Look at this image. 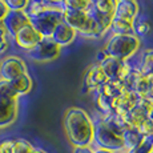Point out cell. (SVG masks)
Returning <instances> with one entry per match:
<instances>
[{
    "label": "cell",
    "instance_id": "1",
    "mask_svg": "<svg viewBox=\"0 0 153 153\" xmlns=\"http://www.w3.org/2000/svg\"><path fill=\"white\" fill-rule=\"evenodd\" d=\"M67 139L72 146H92L93 145V120L87 111L72 107L65 111L63 120Z\"/></svg>",
    "mask_w": 153,
    "mask_h": 153
},
{
    "label": "cell",
    "instance_id": "2",
    "mask_svg": "<svg viewBox=\"0 0 153 153\" xmlns=\"http://www.w3.org/2000/svg\"><path fill=\"white\" fill-rule=\"evenodd\" d=\"M140 45L141 40L136 35H112L102 52L111 57L128 61L140 49Z\"/></svg>",
    "mask_w": 153,
    "mask_h": 153
},
{
    "label": "cell",
    "instance_id": "3",
    "mask_svg": "<svg viewBox=\"0 0 153 153\" xmlns=\"http://www.w3.org/2000/svg\"><path fill=\"white\" fill-rule=\"evenodd\" d=\"M19 114V96L8 81L0 80V129L11 126Z\"/></svg>",
    "mask_w": 153,
    "mask_h": 153
},
{
    "label": "cell",
    "instance_id": "4",
    "mask_svg": "<svg viewBox=\"0 0 153 153\" xmlns=\"http://www.w3.org/2000/svg\"><path fill=\"white\" fill-rule=\"evenodd\" d=\"M63 20L69 25L77 35H81L87 39H101L99 29L88 11H69L63 10Z\"/></svg>",
    "mask_w": 153,
    "mask_h": 153
},
{
    "label": "cell",
    "instance_id": "5",
    "mask_svg": "<svg viewBox=\"0 0 153 153\" xmlns=\"http://www.w3.org/2000/svg\"><path fill=\"white\" fill-rule=\"evenodd\" d=\"M93 145L99 148L109 149L116 153L124 152V143H123V136L111 129L107 125V123L99 117L97 121H93Z\"/></svg>",
    "mask_w": 153,
    "mask_h": 153
},
{
    "label": "cell",
    "instance_id": "6",
    "mask_svg": "<svg viewBox=\"0 0 153 153\" xmlns=\"http://www.w3.org/2000/svg\"><path fill=\"white\" fill-rule=\"evenodd\" d=\"M63 7L47 5L45 10H43L36 16L29 17V23L43 37H51L56 25L63 22Z\"/></svg>",
    "mask_w": 153,
    "mask_h": 153
},
{
    "label": "cell",
    "instance_id": "7",
    "mask_svg": "<svg viewBox=\"0 0 153 153\" xmlns=\"http://www.w3.org/2000/svg\"><path fill=\"white\" fill-rule=\"evenodd\" d=\"M61 55V48L51 37H43L32 49L27 51V56L37 63H51Z\"/></svg>",
    "mask_w": 153,
    "mask_h": 153
},
{
    "label": "cell",
    "instance_id": "8",
    "mask_svg": "<svg viewBox=\"0 0 153 153\" xmlns=\"http://www.w3.org/2000/svg\"><path fill=\"white\" fill-rule=\"evenodd\" d=\"M97 63L100 68L102 69L107 80H121L123 76L128 72V69L131 68V65L128 64V61H121L119 59L107 56L104 52H100Z\"/></svg>",
    "mask_w": 153,
    "mask_h": 153
},
{
    "label": "cell",
    "instance_id": "9",
    "mask_svg": "<svg viewBox=\"0 0 153 153\" xmlns=\"http://www.w3.org/2000/svg\"><path fill=\"white\" fill-rule=\"evenodd\" d=\"M24 73H28L27 65L19 56H7L0 61V80L12 81Z\"/></svg>",
    "mask_w": 153,
    "mask_h": 153
},
{
    "label": "cell",
    "instance_id": "10",
    "mask_svg": "<svg viewBox=\"0 0 153 153\" xmlns=\"http://www.w3.org/2000/svg\"><path fill=\"white\" fill-rule=\"evenodd\" d=\"M12 39H13L15 44H16L19 48L24 49V51L27 52V51H29V49L33 48V47L43 39V36L33 27H32L31 23H29V24L20 28Z\"/></svg>",
    "mask_w": 153,
    "mask_h": 153
},
{
    "label": "cell",
    "instance_id": "11",
    "mask_svg": "<svg viewBox=\"0 0 153 153\" xmlns=\"http://www.w3.org/2000/svg\"><path fill=\"white\" fill-rule=\"evenodd\" d=\"M107 81L108 80H107V77H105L102 69L100 68L99 63H96L85 71L81 92L89 93V92H93V91H97L99 88L101 87V85H104Z\"/></svg>",
    "mask_w": 153,
    "mask_h": 153
},
{
    "label": "cell",
    "instance_id": "12",
    "mask_svg": "<svg viewBox=\"0 0 153 153\" xmlns=\"http://www.w3.org/2000/svg\"><path fill=\"white\" fill-rule=\"evenodd\" d=\"M152 101L146 99H140V101L137 102V105L131 109L126 114L123 116L126 126H132V128H137L144 120L148 117L149 111L152 109Z\"/></svg>",
    "mask_w": 153,
    "mask_h": 153
},
{
    "label": "cell",
    "instance_id": "13",
    "mask_svg": "<svg viewBox=\"0 0 153 153\" xmlns=\"http://www.w3.org/2000/svg\"><path fill=\"white\" fill-rule=\"evenodd\" d=\"M3 23L10 37H13L20 28L29 24V16L25 11H8V13L3 19Z\"/></svg>",
    "mask_w": 153,
    "mask_h": 153
},
{
    "label": "cell",
    "instance_id": "14",
    "mask_svg": "<svg viewBox=\"0 0 153 153\" xmlns=\"http://www.w3.org/2000/svg\"><path fill=\"white\" fill-rule=\"evenodd\" d=\"M76 36H77V33L75 32V29H72L63 20L61 23H59V24L56 25V28L53 29V32H52V35H51V39L53 40L60 48H63V47H68L69 44H72L75 42Z\"/></svg>",
    "mask_w": 153,
    "mask_h": 153
},
{
    "label": "cell",
    "instance_id": "15",
    "mask_svg": "<svg viewBox=\"0 0 153 153\" xmlns=\"http://www.w3.org/2000/svg\"><path fill=\"white\" fill-rule=\"evenodd\" d=\"M139 16V4L137 1H117L113 12V19L124 20L132 23Z\"/></svg>",
    "mask_w": 153,
    "mask_h": 153
},
{
    "label": "cell",
    "instance_id": "16",
    "mask_svg": "<svg viewBox=\"0 0 153 153\" xmlns=\"http://www.w3.org/2000/svg\"><path fill=\"white\" fill-rule=\"evenodd\" d=\"M139 101H140V97L134 92H126V91H124V93L114 102L113 113L124 116V114H126L131 109H133Z\"/></svg>",
    "mask_w": 153,
    "mask_h": 153
},
{
    "label": "cell",
    "instance_id": "17",
    "mask_svg": "<svg viewBox=\"0 0 153 153\" xmlns=\"http://www.w3.org/2000/svg\"><path fill=\"white\" fill-rule=\"evenodd\" d=\"M88 13L91 15V17L93 19L95 22L96 27L99 29V33L100 36H104L108 31L111 29V24H112V20H113V15H105V13H101L99 12L97 10H95L93 7H91L88 10Z\"/></svg>",
    "mask_w": 153,
    "mask_h": 153
},
{
    "label": "cell",
    "instance_id": "18",
    "mask_svg": "<svg viewBox=\"0 0 153 153\" xmlns=\"http://www.w3.org/2000/svg\"><path fill=\"white\" fill-rule=\"evenodd\" d=\"M144 136L139 132L137 128L128 126L123 132V143H124V152H132L140 145Z\"/></svg>",
    "mask_w": 153,
    "mask_h": 153
},
{
    "label": "cell",
    "instance_id": "19",
    "mask_svg": "<svg viewBox=\"0 0 153 153\" xmlns=\"http://www.w3.org/2000/svg\"><path fill=\"white\" fill-rule=\"evenodd\" d=\"M8 84H10V87L12 88V91L19 97L20 96L28 95L32 91V87H33V81H32L31 76L28 73H24V75L13 79L12 81H8Z\"/></svg>",
    "mask_w": 153,
    "mask_h": 153
},
{
    "label": "cell",
    "instance_id": "20",
    "mask_svg": "<svg viewBox=\"0 0 153 153\" xmlns=\"http://www.w3.org/2000/svg\"><path fill=\"white\" fill-rule=\"evenodd\" d=\"M141 76L143 75H141V72L139 71L137 67H131V68L128 69V72H126L125 75L123 76L121 80H120L123 87H124V91H126V92H134V88H136V85L141 79Z\"/></svg>",
    "mask_w": 153,
    "mask_h": 153
},
{
    "label": "cell",
    "instance_id": "21",
    "mask_svg": "<svg viewBox=\"0 0 153 153\" xmlns=\"http://www.w3.org/2000/svg\"><path fill=\"white\" fill-rule=\"evenodd\" d=\"M137 68L141 72V75L145 76V77L153 75V48H148L143 51Z\"/></svg>",
    "mask_w": 153,
    "mask_h": 153
},
{
    "label": "cell",
    "instance_id": "22",
    "mask_svg": "<svg viewBox=\"0 0 153 153\" xmlns=\"http://www.w3.org/2000/svg\"><path fill=\"white\" fill-rule=\"evenodd\" d=\"M112 35H134L133 31V24L124 20H117L113 19L111 24V29Z\"/></svg>",
    "mask_w": 153,
    "mask_h": 153
},
{
    "label": "cell",
    "instance_id": "23",
    "mask_svg": "<svg viewBox=\"0 0 153 153\" xmlns=\"http://www.w3.org/2000/svg\"><path fill=\"white\" fill-rule=\"evenodd\" d=\"M13 153H47L43 149L33 146L29 141L24 139H17L15 140V146H13Z\"/></svg>",
    "mask_w": 153,
    "mask_h": 153
},
{
    "label": "cell",
    "instance_id": "24",
    "mask_svg": "<svg viewBox=\"0 0 153 153\" xmlns=\"http://www.w3.org/2000/svg\"><path fill=\"white\" fill-rule=\"evenodd\" d=\"M117 0H91V4L95 10L105 15H113Z\"/></svg>",
    "mask_w": 153,
    "mask_h": 153
},
{
    "label": "cell",
    "instance_id": "25",
    "mask_svg": "<svg viewBox=\"0 0 153 153\" xmlns=\"http://www.w3.org/2000/svg\"><path fill=\"white\" fill-rule=\"evenodd\" d=\"M63 7L69 11H88L92 4L91 0H64Z\"/></svg>",
    "mask_w": 153,
    "mask_h": 153
},
{
    "label": "cell",
    "instance_id": "26",
    "mask_svg": "<svg viewBox=\"0 0 153 153\" xmlns=\"http://www.w3.org/2000/svg\"><path fill=\"white\" fill-rule=\"evenodd\" d=\"M133 31L136 36H145L152 31V24L149 23V20L146 19H140L139 16L136 17V20L133 22Z\"/></svg>",
    "mask_w": 153,
    "mask_h": 153
},
{
    "label": "cell",
    "instance_id": "27",
    "mask_svg": "<svg viewBox=\"0 0 153 153\" xmlns=\"http://www.w3.org/2000/svg\"><path fill=\"white\" fill-rule=\"evenodd\" d=\"M10 11H25L31 0H3Z\"/></svg>",
    "mask_w": 153,
    "mask_h": 153
},
{
    "label": "cell",
    "instance_id": "28",
    "mask_svg": "<svg viewBox=\"0 0 153 153\" xmlns=\"http://www.w3.org/2000/svg\"><path fill=\"white\" fill-rule=\"evenodd\" d=\"M10 47V35H8L3 20L0 22V55L4 53Z\"/></svg>",
    "mask_w": 153,
    "mask_h": 153
},
{
    "label": "cell",
    "instance_id": "29",
    "mask_svg": "<svg viewBox=\"0 0 153 153\" xmlns=\"http://www.w3.org/2000/svg\"><path fill=\"white\" fill-rule=\"evenodd\" d=\"M137 129H139V132L141 134H143L144 137L146 136H153V121L152 120H149L148 117H146L145 120H144L141 124L137 126Z\"/></svg>",
    "mask_w": 153,
    "mask_h": 153
},
{
    "label": "cell",
    "instance_id": "30",
    "mask_svg": "<svg viewBox=\"0 0 153 153\" xmlns=\"http://www.w3.org/2000/svg\"><path fill=\"white\" fill-rule=\"evenodd\" d=\"M15 140H4L0 143V153H13Z\"/></svg>",
    "mask_w": 153,
    "mask_h": 153
},
{
    "label": "cell",
    "instance_id": "31",
    "mask_svg": "<svg viewBox=\"0 0 153 153\" xmlns=\"http://www.w3.org/2000/svg\"><path fill=\"white\" fill-rule=\"evenodd\" d=\"M148 91H146V96L145 99L146 100H153V75L152 76H148Z\"/></svg>",
    "mask_w": 153,
    "mask_h": 153
},
{
    "label": "cell",
    "instance_id": "32",
    "mask_svg": "<svg viewBox=\"0 0 153 153\" xmlns=\"http://www.w3.org/2000/svg\"><path fill=\"white\" fill-rule=\"evenodd\" d=\"M33 1H40V3H43V4L51 5V7H63L64 0H33Z\"/></svg>",
    "mask_w": 153,
    "mask_h": 153
},
{
    "label": "cell",
    "instance_id": "33",
    "mask_svg": "<svg viewBox=\"0 0 153 153\" xmlns=\"http://www.w3.org/2000/svg\"><path fill=\"white\" fill-rule=\"evenodd\" d=\"M72 153H93L92 146H75Z\"/></svg>",
    "mask_w": 153,
    "mask_h": 153
},
{
    "label": "cell",
    "instance_id": "34",
    "mask_svg": "<svg viewBox=\"0 0 153 153\" xmlns=\"http://www.w3.org/2000/svg\"><path fill=\"white\" fill-rule=\"evenodd\" d=\"M8 8H7V5L4 4V1H3V0H0V22H1L3 19H4L5 17V15L8 13Z\"/></svg>",
    "mask_w": 153,
    "mask_h": 153
},
{
    "label": "cell",
    "instance_id": "35",
    "mask_svg": "<svg viewBox=\"0 0 153 153\" xmlns=\"http://www.w3.org/2000/svg\"><path fill=\"white\" fill-rule=\"evenodd\" d=\"M93 148V153H116L109 149H104V148H99V146H92Z\"/></svg>",
    "mask_w": 153,
    "mask_h": 153
},
{
    "label": "cell",
    "instance_id": "36",
    "mask_svg": "<svg viewBox=\"0 0 153 153\" xmlns=\"http://www.w3.org/2000/svg\"><path fill=\"white\" fill-rule=\"evenodd\" d=\"M148 119H149V120H152V121H153V107H152V109L149 111V113H148Z\"/></svg>",
    "mask_w": 153,
    "mask_h": 153
},
{
    "label": "cell",
    "instance_id": "37",
    "mask_svg": "<svg viewBox=\"0 0 153 153\" xmlns=\"http://www.w3.org/2000/svg\"><path fill=\"white\" fill-rule=\"evenodd\" d=\"M117 1H136V0H117Z\"/></svg>",
    "mask_w": 153,
    "mask_h": 153
},
{
    "label": "cell",
    "instance_id": "38",
    "mask_svg": "<svg viewBox=\"0 0 153 153\" xmlns=\"http://www.w3.org/2000/svg\"><path fill=\"white\" fill-rule=\"evenodd\" d=\"M123 153H134V152H123Z\"/></svg>",
    "mask_w": 153,
    "mask_h": 153
},
{
    "label": "cell",
    "instance_id": "39",
    "mask_svg": "<svg viewBox=\"0 0 153 153\" xmlns=\"http://www.w3.org/2000/svg\"><path fill=\"white\" fill-rule=\"evenodd\" d=\"M152 105H153V100H152Z\"/></svg>",
    "mask_w": 153,
    "mask_h": 153
}]
</instances>
